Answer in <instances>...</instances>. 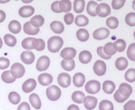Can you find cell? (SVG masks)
I'll return each mask as SVG.
<instances>
[{
    "label": "cell",
    "instance_id": "obj_1",
    "mask_svg": "<svg viewBox=\"0 0 135 110\" xmlns=\"http://www.w3.org/2000/svg\"><path fill=\"white\" fill-rule=\"evenodd\" d=\"M63 45V40L60 36H52L47 41V49L51 53H57Z\"/></svg>",
    "mask_w": 135,
    "mask_h": 110
},
{
    "label": "cell",
    "instance_id": "obj_2",
    "mask_svg": "<svg viewBox=\"0 0 135 110\" xmlns=\"http://www.w3.org/2000/svg\"><path fill=\"white\" fill-rule=\"evenodd\" d=\"M46 96L51 101H56L60 98L61 96V90L57 86H50L46 89Z\"/></svg>",
    "mask_w": 135,
    "mask_h": 110
},
{
    "label": "cell",
    "instance_id": "obj_3",
    "mask_svg": "<svg viewBox=\"0 0 135 110\" xmlns=\"http://www.w3.org/2000/svg\"><path fill=\"white\" fill-rule=\"evenodd\" d=\"M11 75L15 79L22 77L25 73V68L22 64L19 63H15L12 65L10 70Z\"/></svg>",
    "mask_w": 135,
    "mask_h": 110
},
{
    "label": "cell",
    "instance_id": "obj_4",
    "mask_svg": "<svg viewBox=\"0 0 135 110\" xmlns=\"http://www.w3.org/2000/svg\"><path fill=\"white\" fill-rule=\"evenodd\" d=\"M101 88V84L96 80H91L88 81L85 85V90L89 94H96Z\"/></svg>",
    "mask_w": 135,
    "mask_h": 110
},
{
    "label": "cell",
    "instance_id": "obj_5",
    "mask_svg": "<svg viewBox=\"0 0 135 110\" xmlns=\"http://www.w3.org/2000/svg\"><path fill=\"white\" fill-rule=\"evenodd\" d=\"M22 47L27 50H36L39 45V40L36 38L29 37L26 38L22 41Z\"/></svg>",
    "mask_w": 135,
    "mask_h": 110
},
{
    "label": "cell",
    "instance_id": "obj_6",
    "mask_svg": "<svg viewBox=\"0 0 135 110\" xmlns=\"http://www.w3.org/2000/svg\"><path fill=\"white\" fill-rule=\"evenodd\" d=\"M96 14L100 17H105L109 15L111 13V8L108 4L102 3L98 4L96 9Z\"/></svg>",
    "mask_w": 135,
    "mask_h": 110
},
{
    "label": "cell",
    "instance_id": "obj_7",
    "mask_svg": "<svg viewBox=\"0 0 135 110\" xmlns=\"http://www.w3.org/2000/svg\"><path fill=\"white\" fill-rule=\"evenodd\" d=\"M50 64V59L46 55L41 56L36 63V69L38 71H45L48 69Z\"/></svg>",
    "mask_w": 135,
    "mask_h": 110
},
{
    "label": "cell",
    "instance_id": "obj_8",
    "mask_svg": "<svg viewBox=\"0 0 135 110\" xmlns=\"http://www.w3.org/2000/svg\"><path fill=\"white\" fill-rule=\"evenodd\" d=\"M106 64L102 60H97L94 64V72L96 75L99 76H103L106 72Z\"/></svg>",
    "mask_w": 135,
    "mask_h": 110
},
{
    "label": "cell",
    "instance_id": "obj_9",
    "mask_svg": "<svg viewBox=\"0 0 135 110\" xmlns=\"http://www.w3.org/2000/svg\"><path fill=\"white\" fill-rule=\"evenodd\" d=\"M57 83L62 88H67L71 85V77L68 73H62L59 75L57 77Z\"/></svg>",
    "mask_w": 135,
    "mask_h": 110
},
{
    "label": "cell",
    "instance_id": "obj_10",
    "mask_svg": "<svg viewBox=\"0 0 135 110\" xmlns=\"http://www.w3.org/2000/svg\"><path fill=\"white\" fill-rule=\"evenodd\" d=\"M76 55V51L73 47H65L61 52V57L65 60H73Z\"/></svg>",
    "mask_w": 135,
    "mask_h": 110
},
{
    "label": "cell",
    "instance_id": "obj_11",
    "mask_svg": "<svg viewBox=\"0 0 135 110\" xmlns=\"http://www.w3.org/2000/svg\"><path fill=\"white\" fill-rule=\"evenodd\" d=\"M110 32L106 28H100L95 30L93 33V38L98 40H102L106 39L109 36Z\"/></svg>",
    "mask_w": 135,
    "mask_h": 110
},
{
    "label": "cell",
    "instance_id": "obj_12",
    "mask_svg": "<svg viewBox=\"0 0 135 110\" xmlns=\"http://www.w3.org/2000/svg\"><path fill=\"white\" fill-rule=\"evenodd\" d=\"M84 106L88 110H92L96 107L98 104V100L96 97L92 96H85L84 99Z\"/></svg>",
    "mask_w": 135,
    "mask_h": 110
},
{
    "label": "cell",
    "instance_id": "obj_13",
    "mask_svg": "<svg viewBox=\"0 0 135 110\" xmlns=\"http://www.w3.org/2000/svg\"><path fill=\"white\" fill-rule=\"evenodd\" d=\"M36 81L34 79H29L23 83L22 89L25 93H30L32 92L36 87Z\"/></svg>",
    "mask_w": 135,
    "mask_h": 110
},
{
    "label": "cell",
    "instance_id": "obj_14",
    "mask_svg": "<svg viewBox=\"0 0 135 110\" xmlns=\"http://www.w3.org/2000/svg\"><path fill=\"white\" fill-rule=\"evenodd\" d=\"M21 61L26 65H30L34 63L35 60V55L34 53L30 51H25L21 55Z\"/></svg>",
    "mask_w": 135,
    "mask_h": 110
},
{
    "label": "cell",
    "instance_id": "obj_15",
    "mask_svg": "<svg viewBox=\"0 0 135 110\" xmlns=\"http://www.w3.org/2000/svg\"><path fill=\"white\" fill-rule=\"evenodd\" d=\"M34 13V8L30 5H25L20 8L18 10V14L21 17L28 18L31 17Z\"/></svg>",
    "mask_w": 135,
    "mask_h": 110
},
{
    "label": "cell",
    "instance_id": "obj_16",
    "mask_svg": "<svg viewBox=\"0 0 135 110\" xmlns=\"http://www.w3.org/2000/svg\"><path fill=\"white\" fill-rule=\"evenodd\" d=\"M119 92L125 97L129 98L133 93V88L131 86L127 83H122L119 87Z\"/></svg>",
    "mask_w": 135,
    "mask_h": 110
},
{
    "label": "cell",
    "instance_id": "obj_17",
    "mask_svg": "<svg viewBox=\"0 0 135 110\" xmlns=\"http://www.w3.org/2000/svg\"><path fill=\"white\" fill-rule=\"evenodd\" d=\"M38 82L42 86H48L53 82V76L49 73H41L38 76Z\"/></svg>",
    "mask_w": 135,
    "mask_h": 110
},
{
    "label": "cell",
    "instance_id": "obj_18",
    "mask_svg": "<svg viewBox=\"0 0 135 110\" xmlns=\"http://www.w3.org/2000/svg\"><path fill=\"white\" fill-rule=\"evenodd\" d=\"M85 80V76L84 74L81 73H76L73 78V82L74 85L78 88H80L84 85Z\"/></svg>",
    "mask_w": 135,
    "mask_h": 110
},
{
    "label": "cell",
    "instance_id": "obj_19",
    "mask_svg": "<svg viewBox=\"0 0 135 110\" xmlns=\"http://www.w3.org/2000/svg\"><path fill=\"white\" fill-rule=\"evenodd\" d=\"M29 101L32 106L36 109H40L42 106V102L39 96L35 93H33L29 96Z\"/></svg>",
    "mask_w": 135,
    "mask_h": 110
},
{
    "label": "cell",
    "instance_id": "obj_20",
    "mask_svg": "<svg viewBox=\"0 0 135 110\" xmlns=\"http://www.w3.org/2000/svg\"><path fill=\"white\" fill-rule=\"evenodd\" d=\"M23 30L26 34L30 36H34L38 34L40 31L39 28H34L31 25L30 22H25L23 26Z\"/></svg>",
    "mask_w": 135,
    "mask_h": 110
},
{
    "label": "cell",
    "instance_id": "obj_21",
    "mask_svg": "<svg viewBox=\"0 0 135 110\" xmlns=\"http://www.w3.org/2000/svg\"><path fill=\"white\" fill-rule=\"evenodd\" d=\"M50 28H51V30L54 32L55 34H61L63 31H64V25L61 22L58 21H53L51 24H50Z\"/></svg>",
    "mask_w": 135,
    "mask_h": 110
},
{
    "label": "cell",
    "instance_id": "obj_22",
    "mask_svg": "<svg viewBox=\"0 0 135 110\" xmlns=\"http://www.w3.org/2000/svg\"><path fill=\"white\" fill-rule=\"evenodd\" d=\"M92 55L90 51L84 50V51H82L79 54V59L80 63H83V64H87V63H90L92 60Z\"/></svg>",
    "mask_w": 135,
    "mask_h": 110
},
{
    "label": "cell",
    "instance_id": "obj_23",
    "mask_svg": "<svg viewBox=\"0 0 135 110\" xmlns=\"http://www.w3.org/2000/svg\"><path fill=\"white\" fill-rule=\"evenodd\" d=\"M115 89V84L111 80H105L103 83V90L107 94H112Z\"/></svg>",
    "mask_w": 135,
    "mask_h": 110
},
{
    "label": "cell",
    "instance_id": "obj_24",
    "mask_svg": "<svg viewBox=\"0 0 135 110\" xmlns=\"http://www.w3.org/2000/svg\"><path fill=\"white\" fill-rule=\"evenodd\" d=\"M8 28H9V30L11 32H12L13 34H17L21 32V25L18 21L13 20V21H11L9 22Z\"/></svg>",
    "mask_w": 135,
    "mask_h": 110
},
{
    "label": "cell",
    "instance_id": "obj_25",
    "mask_svg": "<svg viewBox=\"0 0 135 110\" xmlns=\"http://www.w3.org/2000/svg\"><path fill=\"white\" fill-rule=\"evenodd\" d=\"M30 23L34 28H40L44 23V18L42 16L40 15H35L32 17V18L30 19Z\"/></svg>",
    "mask_w": 135,
    "mask_h": 110
},
{
    "label": "cell",
    "instance_id": "obj_26",
    "mask_svg": "<svg viewBox=\"0 0 135 110\" xmlns=\"http://www.w3.org/2000/svg\"><path fill=\"white\" fill-rule=\"evenodd\" d=\"M129 62L127 59L123 57L117 58V60L115 61V67L119 71H123L127 67H128Z\"/></svg>",
    "mask_w": 135,
    "mask_h": 110
},
{
    "label": "cell",
    "instance_id": "obj_27",
    "mask_svg": "<svg viewBox=\"0 0 135 110\" xmlns=\"http://www.w3.org/2000/svg\"><path fill=\"white\" fill-rule=\"evenodd\" d=\"M113 48L117 52H123L125 51L127 47V44L125 41L123 39H118L113 43Z\"/></svg>",
    "mask_w": 135,
    "mask_h": 110
},
{
    "label": "cell",
    "instance_id": "obj_28",
    "mask_svg": "<svg viewBox=\"0 0 135 110\" xmlns=\"http://www.w3.org/2000/svg\"><path fill=\"white\" fill-rule=\"evenodd\" d=\"M76 37L79 41L84 42H86L89 39L90 34L86 29L80 28L76 32Z\"/></svg>",
    "mask_w": 135,
    "mask_h": 110
},
{
    "label": "cell",
    "instance_id": "obj_29",
    "mask_svg": "<svg viewBox=\"0 0 135 110\" xmlns=\"http://www.w3.org/2000/svg\"><path fill=\"white\" fill-rule=\"evenodd\" d=\"M59 9L61 12L68 13L72 9V3L70 0H61L59 3Z\"/></svg>",
    "mask_w": 135,
    "mask_h": 110
},
{
    "label": "cell",
    "instance_id": "obj_30",
    "mask_svg": "<svg viewBox=\"0 0 135 110\" xmlns=\"http://www.w3.org/2000/svg\"><path fill=\"white\" fill-rule=\"evenodd\" d=\"M84 98H85V94L81 91H75L73 93L72 96H71L73 101L79 104L83 103Z\"/></svg>",
    "mask_w": 135,
    "mask_h": 110
},
{
    "label": "cell",
    "instance_id": "obj_31",
    "mask_svg": "<svg viewBox=\"0 0 135 110\" xmlns=\"http://www.w3.org/2000/svg\"><path fill=\"white\" fill-rule=\"evenodd\" d=\"M75 22V24H76L78 26L82 27V26H87L88 22H89V20H88V17H86L85 15H77L76 17Z\"/></svg>",
    "mask_w": 135,
    "mask_h": 110
},
{
    "label": "cell",
    "instance_id": "obj_32",
    "mask_svg": "<svg viewBox=\"0 0 135 110\" xmlns=\"http://www.w3.org/2000/svg\"><path fill=\"white\" fill-rule=\"evenodd\" d=\"M85 1L84 0H75L73 3V9L75 13H81L84 10Z\"/></svg>",
    "mask_w": 135,
    "mask_h": 110
},
{
    "label": "cell",
    "instance_id": "obj_33",
    "mask_svg": "<svg viewBox=\"0 0 135 110\" xmlns=\"http://www.w3.org/2000/svg\"><path fill=\"white\" fill-rule=\"evenodd\" d=\"M97 5L98 3L96 1H90L88 3L86 7V11L89 15L92 16V17H96V16H97L96 11Z\"/></svg>",
    "mask_w": 135,
    "mask_h": 110
},
{
    "label": "cell",
    "instance_id": "obj_34",
    "mask_svg": "<svg viewBox=\"0 0 135 110\" xmlns=\"http://www.w3.org/2000/svg\"><path fill=\"white\" fill-rule=\"evenodd\" d=\"M4 42L9 47H14L17 44V38L12 34H7L3 37Z\"/></svg>",
    "mask_w": 135,
    "mask_h": 110
},
{
    "label": "cell",
    "instance_id": "obj_35",
    "mask_svg": "<svg viewBox=\"0 0 135 110\" xmlns=\"http://www.w3.org/2000/svg\"><path fill=\"white\" fill-rule=\"evenodd\" d=\"M61 67L64 70L67 71H71L75 69V61L74 59L73 60H62Z\"/></svg>",
    "mask_w": 135,
    "mask_h": 110
},
{
    "label": "cell",
    "instance_id": "obj_36",
    "mask_svg": "<svg viewBox=\"0 0 135 110\" xmlns=\"http://www.w3.org/2000/svg\"><path fill=\"white\" fill-rule=\"evenodd\" d=\"M103 51L105 53V54L108 56H111L115 55L116 54L115 50L113 48V42H108L103 47Z\"/></svg>",
    "mask_w": 135,
    "mask_h": 110
},
{
    "label": "cell",
    "instance_id": "obj_37",
    "mask_svg": "<svg viewBox=\"0 0 135 110\" xmlns=\"http://www.w3.org/2000/svg\"><path fill=\"white\" fill-rule=\"evenodd\" d=\"M1 79H2V80L4 83H7V84H11V83H14L16 80L15 78L12 76V75H11L10 71H4L1 74Z\"/></svg>",
    "mask_w": 135,
    "mask_h": 110
},
{
    "label": "cell",
    "instance_id": "obj_38",
    "mask_svg": "<svg viewBox=\"0 0 135 110\" xmlns=\"http://www.w3.org/2000/svg\"><path fill=\"white\" fill-rule=\"evenodd\" d=\"M113 103L109 100H102L99 104V110H113Z\"/></svg>",
    "mask_w": 135,
    "mask_h": 110
},
{
    "label": "cell",
    "instance_id": "obj_39",
    "mask_svg": "<svg viewBox=\"0 0 135 110\" xmlns=\"http://www.w3.org/2000/svg\"><path fill=\"white\" fill-rule=\"evenodd\" d=\"M8 98H9V102L13 105H17L19 104L20 101L21 100L20 95L16 92H10Z\"/></svg>",
    "mask_w": 135,
    "mask_h": 110
},
{
    "label": "cell",
    "instance_id": "obj_40",
    "mask_svg": "<svg viewBox=\"0 0 135 110\" xmlns=\"http://www.w3.org/2000/svg\"><path fill=\"white\" fill-rule=\"evenodd\" d=\"M106 25L111 29L117 28L119 25V21L116 17H110L106 20Z\"/></svg>",
    "mask_w": 135,
    "mask_h": 110
},
{
    "label": "cell",
    "instance_id": "obj_41",
    "mask_svg": "<svg viewBox=\"0 0 135 110\" xmlns=\"http://www.w3.org/2000/svg\"><path fill=\"white\" fill-rule=\"evenodd\" d=\"M125 78L127 81L133 83L135 81V69H129L125 74Z\"/></svg>",
    "mask_w": 135,
    "mask_h": 110
},
{
    "label": "cell",
    "instance_id": "obj_42",
    "mask_svg": "<svg viewBox=\"0 0 135 110\" xmlns=\"http://www.w3.org/2000/svg\"><path fill=\"white\" fill-rule=\"evenodd\" d=\"M128 58L131 61H135V43H133L129 46L127 52Z\"/></svg>",
    "mask_w": 135,
    "mask_h": 110
},
{
    "label": "cell",
    "instance_id": "obj_43",
    "mask_svg": "<svg viewBox=\"0 0 135 110\" xmlns=\"http://www.w3.org/2000/svg\"><path fill=\"white\" fill-rule=\"evenodd\" d=\"M125 22L129 26H135V13H129L125 17Z\"/></svg>",
    "mask_w": 135,
    "mask_h": 110
},
{
    "label": "cell",
    "instance_id": "obj_44",
    "mask_svg": "<svg viewBox=\"0 0 135 110\" xmlns=\"http://www.w3.org/2000/svg\"><path fill=\"white\" fill-rule=\"evenodd\" d=\"M125 3V0H113L112 3V7L115 10H118L122 8Z\"/></svg>",
    "mask_w": 135,
    "mask_h": 110
},
{
    "label": "cell",
    "instance_id": "obj_45",
    "mask_svg": "<svg viewBox=\"0 0 135 110\" xmlns=\"http://www.w3.org/2000/svg\"><path fill=\"white\" fill-rule=\"evenodd\" d=\"M9 65H10V61L7 58L3 57L0 58V69H6L9 67Z\"/></svg>",
    "mask_w": 135,
    "mask_h": 110
},
{
    "label": "cell",
    "instance_id": "obj_46",
    "mask_svg": "<svg viewBox=\"0 0 135 110\" xmlns=\"http://www.w3.org/2000/svg\"><path fill=\"white\" fill-rule=\"evenodd\" d=\"M113 97H114L115 100L118 103H123L124 102H125L128 98H129L125 97V96H122V95L119 92L118 90H116V92H115L114 95H113Z\"/></svg>",
    "mask_w": 135,
    "mask_h": 110
},
{
    "label": "cell",
    "instance_id": "obj_47",
    "mask_svg": "<svg viewBox=\"0 0 135 110\" xmlns=\"http://www.w3.org/2000/svg\"><path fill=\"white\" fill-rule=\"evenodd\" d=\"M64 21L67 25H70L73 22L74 15L71 13H67L64 16Z\"/></svg>",
    "mask_w": 135,
    "mask_h": 110
},
{
    "label": "cell",
    "instance_id": "obj_48",
    "mask_svg": "<svg viewBox=\"0 0 135 110\" xmlns=\"http://www.w3.org/2000/svg\"><path fill=\"white\" fill-rule=\"evenodd\" d=\"M97 54L102 59H105V60H108V59H111L112 57L108 56V55H106L105 54V53L103 51V46H100L97 48Z\"/></svg>",
    "mask_w": 135,
    "mask_h": 110
},
{
    "label": "cell",
    "instance_id": "obj_49",
    "mask_svg": "<svg viewBox=\"0 0 135 110\" xmlns=\"http://www.w3.org/2000/svg\"><path fill=\"white\" fill-rule=\"evenodd\" d=\"M124 110H135V100H130L124 105Z\"/></svg>",
    "mask_w": 135,
    "mask_h": 110
},
{
    "label": "cell",
    "instance_id": "obj_50",
    "mask_svg": "<svg viewBox=\"0 0 135 110\" xmlns=\"http://www.w3.org/2000/svg\"><path fill=\"white\" fill-rule=\"evenodd\" d=\"M59 1H55L51 4V10L56 13H61V11L60 9H59Z\"/></svg>",
    "mask_w": 135,
    "mask_h": 110
},
{
    "label": "cell",
    "instance_id": "obj_51",
    "mask_svg": "<svg viewBox=\"0 0 135 110\" xmlns=\"http://www.w3.org/2000/svg\"><path fill=\"white\" fill-rule=\"evenodd\" d=\"M17 110H31L30 109V106L27 102H22L19 106H18Z\"/></svg>",
    "mask_w": 135,
    "mask_h": 110
},
{
    "label": "cell",
    "instance_id": "obj_52",
    "mask_svg": "<svg viewBox=\"0 0 135 110\" xmlns=\"http://www.w3.org/2000/svg\"><path fill=\"white\" fill-rule=\"evenodd\" d=\"M38 40H39V45H38V46L37 47V48L36 49V50L38 51H43V50L45 49V47H46V44H45V42L43 40L41 39V38H39Z\"/></svg>",
    "mask_w": 135,
    "mask_h": 110
},
{
    "label": "cell",
    "instance_id": "obj_53",
    "mask_svg": "<svg viewBox=\"0 0 135 110\" xmlns=\"http://www.w3.org/2000/svg\"><path fill=\"white\" fill-rule=\"evenodd\" d=\"M5 18H6V15L5 13L2 10H0V23L3 22L5 21Z\"/></svg>",
    "mask_w": 135,
    "mask_h": 110
},
{
    "label": "cell",
    "instance_id": "obj_54",
    "mask_svg": "<svg viewBox=\"0 0 135 110\" xmlns=\"http://www.w3.org/2000/svg\"><path fill=\"white\" fill-rule=\"evenodd\" d=\"M67 110H80L79 106L77 105H75V104H73L69 106V108H67Z\"/></svg>",
    "mask_w": 135,
    "mask_h": 110
},
{
    "label": "cell",
    "instance_id": "obj_55",
    "mask_svg": "<svg viewBox=\"0 0 135 110\" xmlns=\"http://www.w3.org/2000/svg\"><path fill=\"white\" fill-rule=\"evenodd\" d=\"M22 1V2H23L24 3H30L32 2L33 0H21Z\"/></svg>",
    "mask_w": 135,
    "mask_h": 110
},
{
    "label": "cell",
    "instance_id": "obj_56",
    "mask_svg": "<svg viewBox=\"0 0 135 110\" xmlns=\"http://www.w3.org/2000/svg\"><path fill=\"white\" fill-rule=\"evenodd\" d=\"M11 0H0V3H6L9 2Z\"/></svg>",
    "mask_w": 135,
    "mask_h": 110
},
{
    "label": "cell",
    "instance_id": "obj_57",
    "mask_svg": "<svg viewBox=\"0 0 135 110\" xmlns=\"http://www.w3.org/2000/svg\"><path fill=\"white\" fill-rule=\"evenodd\" d=\"M3 46V42H2V40H1V38H0V49L1 48V47Z\"/></svg>",
    "mask_w": 135,
    "mask_h": 110
},
{
    "label": "cell",
    "instance_id": "obj_58",
    "mask_svg": "<svg viewBox=\"0 0 135 110\" xmlns=\"http://www.w3.org/2000/svg\"><path fill=\"white\" fill-rule=\"evenodd\" d=\"M133 9L135 11V0H134L133 2Z\"/></svg>",
    "mask_w": 135,
    "mask_h": 110
},
{
    "label": "cell",
    "instance_id": "obj_59",
    "mask_svg": "<svg viewBox=\"0 0 135 110\" xmlns=\"http://www.w3.org/2000/svg\"><path fill=\"white\" fill-rule=\"evenodd\" d=\"M134 38H135V30H134Z\"/></svg>",
    "mask_w": 135,
    "mask_h": 110
},
{
    "label": "cell",
    "instance_id": "obj_60",
    "mask_svg": "<svg viewBox=\"0 0 135 110\" xmlns=\"http://www.w3.org/2000/svg\"><path fill=\"white\" fill-rule=\"evenodd\" d=\"M97 1H102V0H97Z\"/></svg>",
    "mask_w": 135,
    "mask_h": 110
},
{
    "label": "cell",
    "instance_id": "obj_61",
    "mask_svg": "<svg viewBox=\"0 0 135 110\" xmlns=\"http://www.w3.org/2000/svg\"><path fill=\"white\" fill-rule=\"evenodd\" d=\"M15 1H18V0H15Z\"/></svg>",
    "mask_w": 135,
    "mask_h": 110
}]
</instances>
